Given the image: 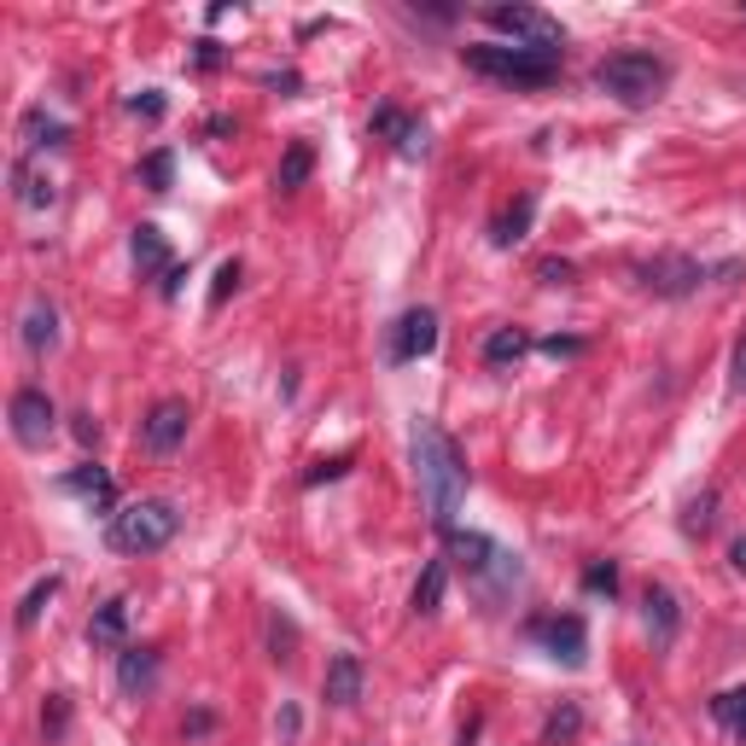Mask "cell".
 Listing matches in <instances>:
<instances>
[{
  "mask_svg": "<svg viewBox=\"0 0 746 746\" xmlns=\"http://www.w3.org/2000/svg\"><path fill=\"white\" fill-rule=\"evenodd\" d=\"M414 472H420V490H426L432 525L455 531V514L467 502V455L437 420H414Z\"/></svg>",
  "mask_w": 746,
  "mask_h": 746,
  "instance_id": "obj_1",
  "label": "cell"
},
{
  "mask_svg": "<svg viewBox=\"0 0 746 746\" xmlns=\"http://www.w3.org/2000/svg\"><path fill=\"white\" fill-rule=\"evenodd\" d=\"M461 59L472 76L507 82V88H554L560 82V59L514 47V41H472V47H461Z\"/></svg>",
  "mask_w": 746,
  "mask_h": 746,
  "instance_id": "obj_2",
  "label": "cell"
},
{
  "mask_svg": "<svg viewBox=\"0 0 746 746\" xmlns=\"http://www.w3.org/2000/svg\"><path fill=\"white\" fill-rule=\"evenodd\" d=\"M665 82H671V64L659 59V53H641V47H624V53H606L595 64V88L601 94H613L618 106H653L659 94H665Z\"/></svg>",
  "mask_w": 746,
  "mask_h": 746,
  "instance_id": "obj_3",
  "label": "cell"
},
{
  "mask_svg": "<svg viewBox=\"0 0 746 746\" xmlns=\"http://www.w3.org/2000/svg\"><path fill=\"white\" fill-rule=\"evenodd\" d=\"M181 531V514H176V502H164V496H146V502H129V507H117L111 525H106V542L117 554H158L169 549Z\"/></svg>",
  "mask_w": 746,
  "mask_h": 746,
  "instance_id": "obj_4",
  "label": "cell"
},
{
  "mask_svg": "<svg viewBox=\"0 0 746 746\" xmlns=\"http://www.w3.org/2000/svg\"><path fill=\"white\" fill-rule=\"evenodd\" d=\"M449 537V554L461 560V571H467V589L479 601H502L507 589L519 583V560L502 549V542H490L484 531H444Z\"/></svg>",
  "mask_w": 746,
  "mask_h": 746,
  "instance_id": "obj_5",
  "label": "cell"
},
{
  "mask_svg": "<svg viewBox=\"0 0 746 746\" xmlns=\"http://www.w3.org/2000/svg\"><path fill=\"white\" fill-rule=\"evenodd\" d=\"M484 24L496 29V36H507L514 47H531V53H549V59H560V47H566L560 19H549L542 7H525V0H514V7H484Z\"/></svg>",
  "mask_w": 746,
  "mask_h": 746,
  "instance_id": "obj_6",
  "label": "cell"
},
{
  "mask_svg": "<svg viewBox=\"0 0 746 746\" xmlns=\"http://www.w3.org/2000/svg\"><path fill=\"white\" fill-rule=\"evenodd\" d=\"M12 437H19L24 449H47V437L59 432V409H53V397L41 392V385H24V392H12Z\"/></svg>",
  "mask_w": 746,
  "mask_h": 746,
  "instance_id": "obj_7",
  "label": "cell"
},
{
  "mask_svg": "<svg viewBox=\"0 0 746 746\" xmlns=\"http://www.w3.org/2000/svg\"><path fill=\"white\" fill-rule=\"evenodd\" d=\"M186 426H193V409L181 397H164L141 414V449L146 455H176L186 444Z\"/></svg>",
  "mask_w": 746,
  "mask_h": 746,
  "instance_id": "obj_8",
  "label": "cell"
},
{
  "mask_svg": "<svg viewBox=\"0 0 746 746\" xmlns=\"http://www.w3.org/2000/svg\"><path fill=\"white\" fill-rule=\"evenodd\" d=\"M531 641H542V648H549V659H560V665H571V671L589 659V624H583L578 613L531 618Z\"/></svg>",
  "mask_w": 746,
  "mask_h": 746,
  "instance_id": "obj_9",
  "label": "cell"
},
{
  "mask_svg": "<svg viewBox=\"0 0 746 746\" xmlns=\"http://www.w3.org/2000/svg\"><path fill=\"white\" fill-rule=\"evenodd\" d=\"M700 280H706V268L694 263V257H683V251H665V257L641 263V286L659 292V298H688Z\"/></svg>",
  "mask_w": 746,
  "mask_h": 746,
  "instance_id": "obj_10",
  "label": "cell"
},
{
  "mask_svg": "<svg viewBox=\"0 0 746 746\" xmlns=\"http://www.w3.org/2000/svg\"><path fill=\"white\" fill-rule=\"evenodd\" d=\"M437 350V315L432 310H409L392 327V362H420Z\"/></svg>",
  "mask_w": 746,
  "mask_h": 746,
  "instance_id": "obj_11",
  "label": "cell"
},
{
  "mask_svg": "<svg viewBox=\"0 0 746 746\" xmlns=\"http://www.w3.org/2000/svg\"><path fill=\"white\" fill-rule=\"evenodd\" d=\"M368 129L380 134V141H392L402 158H420V152H426V123H414V117L402 111V106H380Z\"/></svg>",
  "mask_w": 746,
  "mask_h": 746,
  "instance_id": "obj_12",
  "label": "cell"
},
{
  "mask_svg": "<svg viewBox=\"0 0 746 746\" xmlns=\"http://www.w3.org/2000/svg\"><path fill=\"white\" fill-rule=\"evenodd\" d=\"M641 618H648L653 648H671L676 630H683V606H676V595L665 583H648V595H641Z\"/></svg>",
  "mask_w": 746,
  "mask_h": 746,
  "instance_id": "obj_13",
  "label": "cell"
},
{
  "mask_svg": "<svg viewBox=\"0 0 746 746\" xmlns=\"http://www.w3.org/2000/svg\"><path fill=\"white\" fill-rule=\"evenodd\" d=\"M64 490H71V496H82L94 514H117V484H111L106 467H94V461L71 467V472H64Z\"/></svg>",
  "mask_w": 746,
  "mask_h": 746,
  "instance_id": "obj_14",
  "label": "cell"
},
{
  "mask_svg": "<svg viewBox=\"0 0 746 746\" xmlns=\"http://www.w3.org/2000/svg\"><path fill=\"white\" fill-rule=\"evenodd\" d=\"M152 683H158V648H123L117 653V688H123L129 700L152 694Z\"/></svg>",
  "mask_w": 746,
  "mask_h": 746,
  "instance_id": "obj_15",
  "label": "cell"
},
{
  "mask_svg": "<svg viewBox=\"0 0 746 746\" xmlns=\"http://www.w3.org/2000/svg\"><path fill=\"white\" fill-rule=\"evenodd\" d=\"M321 688H327L333 706H356V700H362V688H368L362 659H356V653H333L327 659V683H321Z\"/></svg>",
  "mask_w": 746,
  "mask_h": 746,
  "instance_id": "obj_16",
  "label": "cell"
},
{
  "mask_svg": "<svg viewBox=\"0 0 746 746\" xmlns=\"http://www.w3.org/2000/svg\"><path fill=\"white\" fill-rule=\"evenodd\" d=\"M129 601L123 595H111L106 606H94V618H88V641H94V648H117V653H123L129 648Z\"/></svg>",
  "mask_w": 746,
  "mask_h": 746,
  "instance_id": "obj_17",
  "label": "cell"
},
{
  "mask_svg": "<svg viewBox=\"0 0 746 746\" xmlns=\"http://www.w3.org/2000/svg\"><path fill=\"white\" fill-rule=\"evenodd\" d=\"M129 251H134V268H141V275H169V240H164V228H152V222H141L129 233Z\"/></svg>",
  "mask_w": 746,
  "mask_h": 746,
  "instance_id": "obj_18",
  "label": "cell"
},
{
  "mask_svg": "<svg viewBox=\"0 0 746 746\" xmlns=\"http://www.w3.org/2000/svg\"><path fill=\"white\" fill-rule=\"evenodd\" d=\"M53 345H59V310L47 298H29V310H24V350L47 356Z\"/></svg>",
  "mask_w": 746,
  "mask_h": 746,
  "instance_id": "obj_19",
  "label": "cell"
},
{
  "mask_svg": "<svg viewBox=\"0 0 746 746\" xmlns=\"http://www.w3.org/2000/svg\"><path fill=\"white\" fill-rule=\"evenodd\" d=\"M19 134H24L29 152H59L64 141H71V123H59V117H47L41 106H29L24 123H19Z\"/></svg>",
  "mask_w": 746,
  "mask_h": 746,
  "instance_id": "obj_20",
  "label": "cell"
},
{
  "mask_svg": "<svg viewBox=\"0 0 746 746\" xmlns=\"http://www.w3.org/2000/svg\"><path fill=\"white\" fill-rule=\"evenodd\" d=\"M444 589H449V560H426V566H420V583H414L409 606H414L420 618H432L437 606H444Z\"/></svg>",
  "mask_w": 746,
  "mask_h": 746,
  "instance_id": "obj_21",
  "label": "cell"
},
{
  "mask_svg": "<svg viewBox=\"0 0 746 746\" xmlns=\"http://www.w3.org/2000/svg\"><path fill=\"white\" fill-rule=\"evenodd\" d=\"M531 216H537V198L525 193V198H514V205H507L502 216H496V228H490V240H496L502 251H514L525 233H531Z\"/></svg>",
  "mask_w": 746,
  "mask_h": 746,
  "instance_id": "obj_22",
  "label": "cell"
},
{
  "mask_svg": "<svg viewBox=\"0 0 746 746\" xmlns=\"http://www.w3.org/2000/svg\"><path fill=\"white\" fill-rule=\"evenodd\" d=\"M310 169H315V146H310V141H292V146L280 152L275 186H280V193H298V186L310 181Z\"/></svg>",
  "mask_w": 746,
  "mask_h": 746,
  "instance_id": "obj_23",
  "label": "cell"
},
{
  "mask_svg": "<svg viewBox=\"0 0 746 746\" xmlns=\"http://www.w3.org/2000/svg\"><path fill=\"white\" fill-rule=\"evenodd\" d=\"M525 350H531V338H525V327H496V333L484 338V362H490V368H514Z\"/></svg>",
  "mask_w": 746,
  "mask_h": 746,
  "instance_id": "obj_24",
  "label": "cell"
},
{
  "mask_svg": "<svg viewBox=\"0 0 746 746\" xmlns=\"http://www.w3.org/2000/svg\"><path fill=\"white\" fill-rule=\"evenodd\" d=\"M12 193H19V205H24V210H41V205H53V181H41L36 169L24 164V158L12 164Z\"/></svg>",
  "mask_w": 746,
  "mask_h": 746,
  "instance_id": "obj_25",
  "label": "cell"
},
{
  "mask_svg": "<svg viewBox=\"0 0 746 746\" xmlns=\"http://www.w3.org/2000/svg\"><path fill=\"white\" fill-rule=\"evenodd\" d=\"M578 729H583V706H578V700H560V706L549 711V723H542V746H566Z\"/></svg>",
  "mask_w": 746,
  "mask_h": 746,
  "instance_id": "obj_26",
  "label": "cell"
},
{
  "mask_svg": "<svg viewBox=\"0 0 746 746\" xmlns=\"http://www.w3.org/2000/svg\"><path fill=\"white\" fill-rule=\"evenodd\" d=\"M59 595V571H47V578H36L29 583V595L19 601V630H29V624H41V613H47V601Z\"/></svg>",
  "mask_w": 746,
  "mask_h": 746,
  "instance_id": "obj_27",
  "label": "cell"
},
{
  "mask_svg": "<svg viewBox=\"0 0 746 746\" xmlns=\"http://www.w3.org/2000/svg\"><path fill=\"white\" fill-rule=\"evenodd\" d=\"M141 181L152 186V193H169V186H176V152H169V146L146 152V164H141Z\"/></svg>",
  "mask_w": 746,
  "mask_h": 746,
  "instance_id": "obj_28",
  "label": "cell"
},
{
  "mask_svg": "<svg viewBox=\"0 0 746 746\" xmlns=\"http://www.w3.org/2000/svg\"><path fill=\"white\" fill-rule=\"evenodd\" d=\"M711 525H718V490H700V496L688 502V519H683V531H688V537H706Z\"/></svg>",
  "mask_w": 746,
  "mask_h": 746,
  "instance_id": "obj_29",
  "label": "cell"
},
{
  "mask_svg": "<svg viewBox=\"0 0 746 746\" xmlns=\"http://www.w3.org/2000/svg\"><path fill=\"white\" fill-rule=\"evenodd\" d=\"M583 589H589V595H606V601H613V595H618V566H613V560H595V566L583 571Z\"/></svg>",
  "mask_w": 746,
  "mask_h": 746,
  "instance_id": "obj_30",
  "label": "cell"
},
{
  "mask_svg": "<svg viewBox=\"0 0 746 746\" xmlns=\"http://www.w3.org/2000/svg\"><path fill=\"white\" fill-rule=\"evenodd\" d=\"M711 718L729 723V729H741V723H746V688H729V694H718V700H711Z\"/></svg>",
  "mask_w": 746,
  "mask_h": 746,
  "instance_id": "obj_31",
  "label": "cell"
},
{
  "mask_svg": "<svg viewBox=\"0 0 746 746\" xmlns=\"http://www.w3.org/2000/svg\"><path fill=\"white\" fill-rule=\"evenodd\" d=\"M41 729L47 735H64V729H71V700H64V694H47V706H41Z\"/></svg>",
  "mask_w": 746,
  "mask_h": 746,
  "instance_id": "obj_32",
  "label": "cell"
},
{
  "mask_svg": "<svg viewBox=\"0 0 746 746\" xmlns=\"http://www.w3.org/2000/svg\"><path fill=\"white\" fill-rule=\"evenodd\" d=\"M240 275H245V268L233 263V257H228L222 268H216V286H210V310H222V303L233 298V286H240Z\"/></svg>",
  "mask_w": 746,
  "mask_h": 746,
  "instance_id": "obj_33",
  "label": "cell"
},
{
  "mask_svg": "<svg viewBox=\"0 0 746 746\" xmlns=\"http://www.w3.org/2000/svg\"><path fill=\"white\" fill-rule=\"evenodd\" d=\"M345 467H350V455H333V461H315L310 472H303V484H321V479H345Z\"/></svg>",
  "mask_w": 746,
  "mask_h": 746,
  "instance_id": "obj_34",
  "label": "cell"
},
{
  "mask_svg": "<svg viewBox=\"0 0 746 746\" xmlns=\"http://www.w3.org/2000/svg\"><path fill=\"white\" fill-rule=\"evenodd\" d=\"M129 111H134V117H164V94H158V88L134 94V99H129Z\"/></svg>",
  "mask_w": 746,
  "mask_h": 746,
  "instance_id": "obj_35",
  "label": "cell"
},
{
  "mask_svg": "<svg viewBox=\"0 0 746 746\" xmlns=\"http://www.w3.org/2000/svg\"><path fill=\"white\" fill-rule=\"evenodd\" d=\"M71 432H76V444H82V449H94V444H99V420H94V414H76V426H71Z\"/></svg>",
  "mask_w": 746,
  "mask_h": 746,
  "instance_id": "obj_36",
  "label": "cell"
},
{
  "mask_svg": "<svg viewBox=\"0 0 746 746\" xmlns=\"http://www.w3.org/2000/svg\"><path fill=\"white\" fill-rule=\"evenodd\" d=\"M542 350H549V356H578L583 338H560V333H554V338H542Z\"/></svg>",
  "mask_w": 746,
  "mask_h": 746,
  "instance_id": "obj_37",
  "label": "cell"
},
{
  "mask_svg": "<svg viewBox=\"0 0 746 746\" xmlns=\"http://www.w3.org/2000/svg\"><path fill=\"white\" fill-rule=\"evenodd\" d=\"M537 275L549 280V286H560V280H571V263H560V257H549V263L537 268Z\"/></svg>",
  "mask_w": 746,
  "mask_h": 746,
  "instance_id": "obj_38",
  "label": "cell"
},
{
  "mask_svg": "<svg viewBox=\"0 0 746 746\" xmlns=\"http://www.w3.org/2000/svg\"><path fill=\"white\" fill-rule=\"evenodd\" d=\"M216 729V711H193V718H186V735H210Z\"/></svg>",
  "mask_w": 746,
  "mask_h": 746,
  "instance_id": "obj_39",
  "label": "cell"
},
{
  "mask_svg": "<svg viewBox=\"0 0 746 746\" xmlns=\"http://www.w3.org/2000/svg\"><path fill=\"white\" fill-rule=\"evenodd\" d=\"M198 64H205V71H216V64H222V47H216V41H198Z\"/></svg>",
  "mask_w": 746,
  "mask_h": 746,
  "instance_id": "obj_40",
  "label": "cell"
},
{
  "mask_svg": "<svg viewBox=\"0 0 746 746\" xmlns=\"http://www.w3.org/2000/svg\"><path fill=\"white\" fill-rule=\"evenodd\" d=\"M735 392H746V338L735 345Z\"/></svg>",
  "mask_w": 746,
  "mask_h": 746,
  "instance_id": "obj_41",
  "label": "cell"
},
{
  "mask_svg": "<svg viewBox=\"0 0 746 746\" xmlns=\"http://www.w3.org/2000/svg\"><path fill=\"white\" fill-rule=\"evenodd\" d=\"M729 566H735V571H746V537L735 542V549H729Z\"/></svg>",
  "mask_w": 746,
  "mask_h": 746,
  "instance_id": "obj_42",
  "label": "cell"
}]
</instances>
